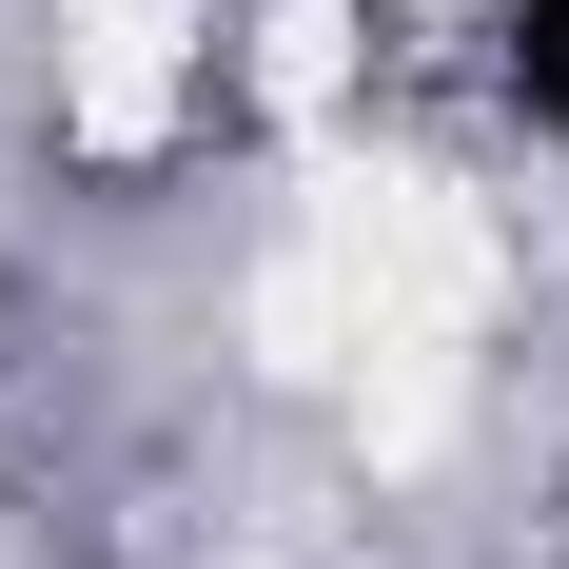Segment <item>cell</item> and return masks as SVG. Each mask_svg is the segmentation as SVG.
<instances>
[{"label":"cell","instance_id":"obj_1","mask_svg":"<svg viewBox=\"0 0 569 569\" xmlns=\"http://www.w3.org/2000/svg\"><path fill=\"white\" fill-rule=\"evenodd\" d=\"M491 59H511L530 138H569V0H511V20H491Z\"/></svg>","mask_w":569,"mask_h":569}]
</instances>
